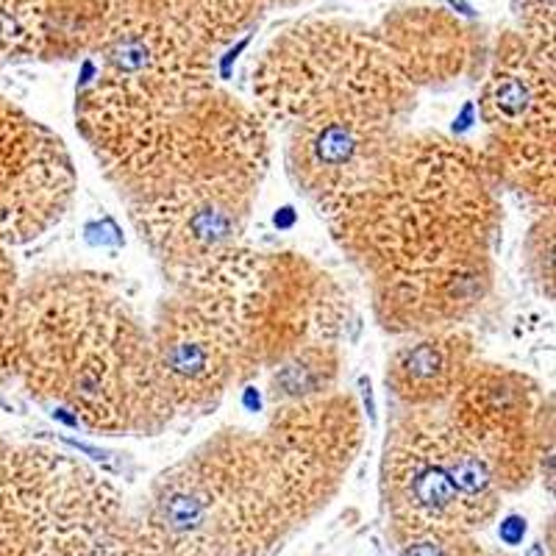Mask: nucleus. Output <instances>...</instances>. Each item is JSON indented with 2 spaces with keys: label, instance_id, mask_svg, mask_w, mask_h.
Returning a JSON list of instances; mask_svg holds the SVG:
<instances>
[{
  "label": "nucleus",
  "instance_id": "1",
  "mask_svg": "<svg viewBox=\"0 0 556 556\" xmlns=\"http://www.w3.org/2000/svg\"><path fill=\"white\" fill-rule=\"evenodd\" d=\"M323 217L387 334L459 326L493 292L504 208L479 148L462 139L404 128Z\"/></svg>",
  "mask_w": 556,
  "mask_h": 556
},
{
  "label": "nucleus",
  "instance_id": "2",
  "mask_svg": "<svg viewBox=\"0 0 556 556\" xmlns=\"http://www.w3.org/2000/svg\"><path fill=\"white\" fill-rule=\"evenodd\" d=\"M14 376L81 429L156 437L176 420L148 326L112 276L56 267L17 290Z\"/></svg>",
  "mask_w": 556,
  "mask_h": 556
},
{
  "label": "nucleus",
  "instance_id": "3",
  "mask_svg": "<svg viewBox=\"0 0 556 556\" xmlns=\"http://www.w3.org/2000/svg\"><path fill=\"white\" fill-rule=\"evenodd\" d=\"M76 126L123 203L270 165L262 114L217 84L162 92L92 76L76 92Z\"/></svg>",
  "mask_w": 556,
  "mask_h": 556
},
{
  "label": "nucleus",
  "instance_id": "4",
  "mask_svg": "<svg viewBox=\"0 0 556 556\" xmlns=\"http://www.w3.org/2000/svg\"><path fill=\"white\" fill-rule=\"evenodd\" d=\"M298 523L262 434L231 426L156 476L137 531L153 556H260Z\"/></svg>",
  "mask_w": 556,
  "mask_h": 556
},
{
  "label": "nucleus",
  "instance_id": "5",
  "mask_svg": "<svg viewBox=\"0 0 556 556\" xmlns=\"http://www.w3.org/2000/svg\"><path fill=\"white\" fill-rule=\"evenodd\" d=\"M415 106L417 89L379 31L345 20L285 28L253 70V109L281 128L320 114H374L406 126Z\"/></svg>",
  "mask_w": 556,
  "mask_h": 556
},
{
  "label": "nucleus",
  "instance_id": "6",
  "mask_svg": "<svg viewBox=\"0 0 556 556\" xmlns=\"http://www.w3.org/2000/svg\"><path fill=\"white\" fill-rule=\"evenodd\" d=\"M137 526L76 456L0 440V556H131Z\"/></svg>",
  "mask_w": 556,
  "mask_h": 556
},
{
  "label": "nucleus",
  "instance_id": "7",
  "mask_svg": "<svg viewBox=\"0 0 556 556\" xmlns=\"http://www.w3.org/2000/svg\"><path fill=\"white\" fill-rule=\"evenodd\" d=\"M381 498L392 534H473L498 515L501 493L484 456L451 424L443 406H399L381 451Z\"/></svg>",
  "mask_w": 556,
  "mask_h": 556
},
{
  "label": "nucleus",
  "instance_id": "8",
  "mask_svg": "<svg viewBox=\"0 0 556 556\" xmlns=\"http://www.w3.org/2000/svg\"><path fill=\"white\" fill-rule=\"evenodd\" d=\"M148 326L153 365L176 417L215 412L242 384V329L231 251L167 281Z\"/></svg>",
  "mask_w": 556,
  "mask_h": 556
},
{
  "label": "nucleus",
  "instance_id": "9",
  "mask_svg": "<svg viewBox=\"0 0 556 556\" xmlns=\"http://www.w3.org/2000/svg\"><path fill=\"white\" fill-rule=\"evenodd\" d=\"M242 329V384L309 342H340L351 320L342 285L295 251L231 248Z\"/></svg>",
  "mask_w": 556,
  "mask_h": 556
},
{
  "label": "nucleus",
  "instance_id": "10",
  "mask_svg": "<svg viewBox=\"0 0 556 556\" xmlns=\"http://www.w3.org/2000/svg\"><path fill=\"white\" fill-rule=\"evenodd\" d=\"M451 424L484 456L501 493H520L554 456V406L531 376L476 359L448 404Z\"/></svg>",
  "mask_w": 556,
  "mask_h": 556
},
{
  "label": "nucleus",
  "instance_id": "11",
  "mask_svg": "<svg viewBox=\"0 0 556 556\" xmlns=\"http://www.w3.org/2000/svg\"><path fill=\"white\" fill-rule=\"evenodd\" d=\"M262 440L298 520L304 523L340 490L365 443V420L351 392L331 390L270 406Z\"/></svg>",
  "mask_w": 556,
  "mask_h": 556
},
{
  "label": "nucleus",
  "instance_id": "12",
  "mask_svg": "<svg viewBox=\"0 0 556 556\" xmlns=\"http://www.w3.org/2000/svg\"><path fill=\"white\" fill-rule=\"evenodd\" d=\"M265 176L235 173L151 201L126 203L128 220L167 281H176L245 242Z\"/></svg>",
  "mask_w": 556,
  "mask_h": 556
},
{
  "label": "nucleus",
  "instance_id": "13",
  "mask_svg": "<svg viewBox=\"0 0 556 556\" xmlns=\"http://www.w3.org/2000/svg\"><path fill=\"white\" fill-rule=\"evenodd\" d=\"M76 184L64 139L0 98V245H26L59 226Z\"/></svg>",
  "mask_w": 556,
  "mask_h": 556
},
{
  "label": "nucleus",
  "instance_id": "14",
  "mask_svg": "<svg viewBox=\"0 0 556 556\" xmlns=\"http://www.w3.org/2000/svg\"><path fill=\"white\" fill-rule=\"evenodd\" d=\"M404 128V123L374 114H320L298 121L287 128V173L323 212L374 170Z\"/></svg>",
  "mask_w": 556,
  "mask_h": 556
},
{
  "label": "nucleus",
  "instance_id": "15",
  "mask_svg": "<svg viewBox=\"0 0 556 556\" xmlns=\"http://www.w3.org/2000/svg\"><path fill=\"white\" fill-rule=\"evenodd\" d=\"M554 45L506 31L486 56L479 117L486 134L556 128Z\"/></svg>",
  "mask_w": 556,
  "mask_h": 556
},
{
  "label": "nucleus",
  "instance_id": "16",
  "mask_svg": "<svg viewBox=\"0 0 556 556\" xmlns=\"http://www.w3.org/2000/svg\"><path fill=\"white\" fill-rule=\"evenodd\" d=\"M401 76L420 89H443L484 73V42L443 9H401L376 28Z\"/></svg>",
  "mask_w": 556,
  "mask_h": 556
},
{
  "label": "nucleus",
  "instance_id": "17",
  "mask_svg": "<svg viewBox=\"0 0 556 556\" xmlns=\"http://www.w3.org/2000/svg\"><path fill=\"white\" fill-rule=\"evenodd\" d=\"M476 359L473 334L462 326L409 334L387 359V392L399 406L437 409L448 404Z\"/></svg>",
  "mask_w": 556,
  "mask_h": 556
},
{
  "label": "nucleus",
  "instance_id": "18",
  "mask_svg": "<svg viewBox=\"0 0 556 556\" xmlns=\"http://www.w3.org/2000/svg\"><path fill=\"white\" fill-rule=\"evenodd\" d=\"M340 374V342H309L267 370V401L276 406L326 395L337 390Z\"/></svg>",
  "mask_w": 556,
  "mask_h": 556
},
{
  "label": "nucleus",
  "instance_id": "19",
  "mask_svg": "<svg viewBox=\"0 0 556 556\" xmlns=\"http://www.w3.org/2000/svg\"><path fill=\"white\" fill-rule=\"evenodd\" d=\"M526 267L531 281L554 298V212H540V220L531 226L526 240Z\"/></svg>",
  "mask_w": 556,
  "mask_h": 556
},
{
  "label": "nucleus",
  "instance_id": "20",
  "mask_svg": "<svg viewBox=\"0 0 556 556\" xmlns=\"http://www.w3.org/2000/svg\"><path fill=\"white\" fill-rule=\"evenodd\" d=\"M404 556H490L470 540L465 531H440L406 540Z\"/></svg>",
  "mask_w": 556,
  "mask_h": 556
},
{
  "label": "nucleus",
  "instance_id": "21",
  "mask_svg": "<svg viewBox=\"0 0 556 556\" xmlns=\"http://www.w3.org/2000/svg\"><path fill=\"white\" fill-rule=\"evenodd\" d=\"M518 31L538 42L554 45V0H515Z\"/></svg>",
  "mask_w": 556,
  "mask_h": 556
},
{
  "label": "nucleus",
  "instance_id": "22",
  "mask_svg": "<svg viewBox=\"0 0 556 556\" xmlns=\"http://www.w3.org/2000/svg\"><path fill=\"white\" fill-rule=\"evenodd\" d=\"M498 534L506 545H518L526 534V518H520V515H509V518L501 523Z\"/></svg>",
  "mask_w": 556,
  "mask_h": 556
}]
</instances>
